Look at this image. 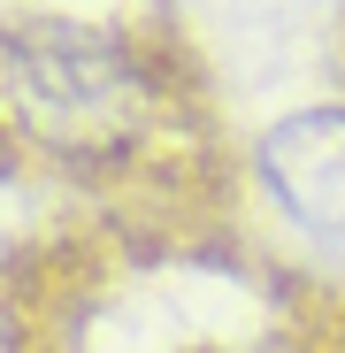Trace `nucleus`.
Wrapping results in <instances>:
<instances>
[{
	"label": "nucleus",
	"mask_w": 345,
	"mask_h": 353,
	"mask_svg": "<svg viewBox=\"0 0 345 353\" xmlns=\"http://www.w3.org/2000/svg\"><path fill=\"white\" fill-rule=\"evenodd\" d=\"M0 169L54 176L115 230L207 239L230 154L192 46L138 0H0Z\"/></svg>",
	"instance_id": "obj_1"
}]
</instances>
